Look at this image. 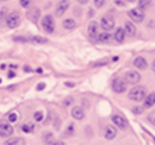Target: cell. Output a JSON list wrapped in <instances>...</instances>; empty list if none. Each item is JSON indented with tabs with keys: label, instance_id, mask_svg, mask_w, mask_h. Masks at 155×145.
Returning a JSON list of instances; mask_svg holds the SVG:
<instances>
[{
	"label": "cell",
	"instance_id": "obj_1",
	"mask_svg": "<svg viewBox=\"0 0 155 145\" xmlns=\"http://www.w3.org/2000/svg\"><path fill=\"white\" fill-rule=\"evenodd\" d=\"M130 100L135 101V102H140L146 98V89L142 86H138V87H134L133 89L130 91L129 93Z\"/></svg>",
	"mask_w": 155,
	"mask_h": 145
},
{
	"label": "cell",
	"instance_id": "obj_2",
	"mask_svg": "<svg viewBox=\"0 0 155 145\" xmlns=\"http://www.w3.org/2000/svg\"><path fill=\"white\" fill-rule=\"evenodd\" d=\"M41 26H43V29L46 33H48V34L53 33L54 28H55L53 17L51 15H46L41 20Z\"/></svg>",
	"mask_w": 155,
	"mask_h": 145
},
{
	"label": "cell",
	"instance_id": "obj_3",
	"mask_svg": "<svg viewBox=\"0 0 155 145\" xmlns=\"http://www.w3.org/2000/svg\"><path fill=\"white\" fill-rule=\"evenodd\" d=\"M5 22H7V26L9 27L10 29H15L19 26L20 24V17L19 14L17 12H12L8 15L7 19H5Z\"/></svg>",
	"mask_w": 155,
	"mask_h": 145
},
{
	"label": "cell",
	"instance_id": "obj_4",
	"mask_svg": "<svg viewBox=\"0 0 155 145\" xmlns=\"http://www.w3.org/2000/svg\"><path fill=\"white\" fill-rule=\"evenodd\" d=\"M124 79L127 81V84H137L140 81V74L136 71H127L124 74Z\"/></svg>",
	"mask_w": 155,
	"mask_h": 145
},
{
	"label": "cell",
	"instance_id": "obj_5",
	"mask_svg": "<svg viewBox=\"0 0 155 145\" xmlns=\"http://www.w3.org/2000/svg\"><path fill=\"white\" fill-rule=\"evenodd\" d=\"M129 16L131 17V19L135 22H141L144 18V14L142 12L141 9L137 8V9H133L129 12Z\"/></svg>",
	"mask_w": 155,
	"mask_h": 145
},
{
	"label": "cell",
	"instance_id": "obj_6",
	"mask_svg": "<svg viewBox=\"0 0 155 145\" xmlns=\"http://www.w3.org/2000/svg\"><path fill=\"white\" fill-rule=\"evenodd\" d=\"M112 88L116 93H122V92H124L125 89H127V85H125V83L122 79L117 77V79H115L114 81H113Z\"/></svg>",
	"mask_w": 155,
	"mask_h": 145
},
{
	"label": "cell",
	"instance_id": "obj_7",
	"mask_svg": "<svg viewBox=\"0 0 155 145\" xmlns=\"http://www.w3.org/2000/svg\"><path fill=\"white\" fill-rule=\"evenodd\" d=\"M14 129L11 126V124L5 123V122H2L0 123V137H3V138H7V137L12 136Z\"/></svg>",
	"mask_w": 155,
	"mask_h": 145
},
{
	"label": "cell",
	"instance_id": "obj_8",
	"mask_svg": "<svg viewBox=\"0 0 155 145\" xmlns=\"http://www.w3.org/2000/svg\"><path fill=\"white\" fill-rule=\"evenodd\" d=\"M69 7V1L68 0H61L60 2L58 3L55 9V14L58 17H61V16L64 15V13L66 12V10L68 9Z\"/></svg>",
	"mask_w": 155,
	"mask_h": 145
},
{
	"label": "cell",
	"instance_id": "obj_9",
	"mask_svg": "<svg viewBox=\"0 0 155 145\" xmlns=\"http://www.w3.org/2000/svg\"><path fill=\"white\" fill-rule=\"evenodd\" d=\"M115 27V21L113 18L108 17V16H105L101 19V28L105 31H110L113 30Z\"/></svg>",
	"mask_w": 155,
	"mask_h": 145
},
{
	"label": "cell",
	"instance_id": "obj_10",
	"mask_svg": "<svg viewBox=\"0 0 155 145\" xmlns=\"http://www.w3.org/2000/svg\"><path fill=\"white\" fill-rule=\"evenodd\" d=\"M113 122H114L115 124H116V126H118L119 128H121V129H125V128L127 127V120L124 119L123 117H121V115H114V117L112 118Z\"/></svg>",
	"mask_w": 155,
	"mask_h": 145
},
{
	"label": "cell",
	"instance_id": "obj_11",
	"mask_svg": "<svg viewBox=\"0 0 155 145\" xmlns=\"http://www.w3.org/2000/svg\"><path fill=\"white\" fill-rule=\"evenodd\" d=\"M134 66L139 69V70H144V69L148 67V63H147V60H144L143 57L138 56V57H136L135 60H134Z\"/></svg>",
	"mask_w": 155,
	"mask_h": 145
},
{
	"label": "cell",
	"instance_id": "obj_12",
	"mask_svg": "<svg viewBox=\"0 0 155 145\" xmlns=\"http://www.w3.org/2000/svg\"><path fill=\"white\" fill-rule=\"evenodd\" d=\"M117 134V129L114 126H107L105 128V131H104V136L107 140H113V139L116 137Z\"/></svg>",
	"mask_w": 155,
	"mask_h": 145
},
{
	"label": "cell",
	"instance_id": "obj_13",
	"mask_svg": "<svg viewBox=\"0 0 155 145\" xmlns=\"http://www.w3.org/2000/svg\"><path fill=\"white\" fill-rule=\"evenodd\" d=\"M87 32H88V35L91 37V38H96V36H97V33H98V24H97V21H91V24H89V26H88V30H87Z\"/></svg>",
	"mask_w": 155,
	"mask_h": 145
},
{
	"label": "cell",
	"instance_id": "obj_14",
	"mask_svg": "<svg viewBox=\"0 0 155 145\" xmlns=\"http://www.w3.org/2000/svg\"><path fill=\"white\" fill-rule=\"evenodd\" d=\"M124 33L127 35V36H134L136 34V28L132 22L127 21L125 22V27H124Z\"/></svg>",
	"mask_w": 155,
	"mask_h": 145
},
{
	"label": "cell",
	"instance_id": "obj_15",
	"mask_svg": "<svg viewBox=\"0 0 155 145\" xmlns=\"http://www.w3.org/2000/svg\"><path fill=\"white\" fill-rule=\"evenodd\" d=\"M71 115H72L73 119L75 120H82L84 118V111L81 107H74L71 111Z\"/></svg>",
	"mask_w": 155,
	"mask_h": 145
},
{
	"label": "cell",
	"instance_id": "obj_16",
	"mask_svg": "<svg viewBox=\"0 0 155 145\" xmlns=\"http://www.w3.org/2000/svg\"><path fill=\"white\" fill-rule=\"evenodd\" d=\"M124 36H125V33H124V30L121 28H118L115 32V35H114V38L116 39V41L118 43H122L124 40Z\"/></svg>",
	"mask_w": 155,
	"mask_h": 145
},
{
	"label": "cell",
	"instance_id": "obj_17",
	"mask_svg": "<svg viewBox=\"0 0 155 145\" xmlns=\"http://www.w3.org/2000/svg\"><path fill=\"white\" fill-rule=\"evenodd\" d=\"M154 104H155V93L154 92H152V93L149 94V95L147 96L146 101H144L143 106L146 107V108H150V107H152Z\"/></svg>",
	"mask_w": 155,
	"mask_h": 145
},
{
	"label": "cell",
	"instance_id": "obj_18",
	"mask_svg": "<svg viewBox=\"0 0 155 145\" xmlns=\"http://www.w3.org/2000/svg\"><path fill=\"white\" fill-rule=\"evenodd\" d=\"M63 26H64V28L67 29V30H72V29L75 28V22H74V20H72V19H66L63 22Z\"/></svg>",
	"mask_w": 155,
	"mask_h": 145
},
{
	"label": "cell",
	"instance_id": "obj_19",
	"mask_svg": "<svg viewBox=\"0 0 155 145\" xmlns=\"http://www.w3.org/2000/svg\"><path fill=\"white\" fill-rule=\"evenodd\" d=\"M112 38H113L112 35L108 34V33H101L99 35V40L101 43H110L112 40Z\"/></svg>",
	"mask_w": 155,
	"mask_h": 145
},
{
	"label": "cell",
	"instance_id": "obj_20",
	"mask_svg": "<svg viewBox=\"0 0 155 145\" xmlns=\"http://www.w3.org/2000/svg\"><path fill=\"white\" fill-rule=\"evenodd\" d=\"M151 2H152L151 0H139L138 1V8L141 10H146L151 5Z\"/></svg>",
	"mask_w": 155,
	"mask_h": 145
},
{
	"label": "cell",
	"instance_id": "obj_21",
	"mask_svg": "<svg viewBox=\"0 0 155 145\" xmlns=\"http://www.w3.org/2000/svg\"><path fill=\"white\" fill-rule=\"evenodd\" d=\"M31 41H32L33 44H46L47 43V39L41 36H34V37H32Z\"/></svg>",
	"mask_w": 155,
	"mask_h": 145
},
{
	"label": "cell",
	"instance_id": "obj_22",
	"mask_svg": "<svg viewBox=\"0 0 155 145\" xmlns=\"http://www.w3.org/2000/svg\"><path fill=\"white\" fill-rule=\"evenodd\" d=\"M5 144H24V142L21 141V139L14 138V139H11L10 141H7Z\"/></svg>",
	"mask_w": 155,
	"mask_h": 145
},
{
	"label": "cell",
	"instance_id": "obj_23",
	"mask_svg": "<svg viewBox=\"0 0 155 145\" xmlns=\"http://www.w3.org/2000/svg\"><path fill=\"white\" fill-rule=\"evenodd\" d=\"M19 2H20V5H21L22 8L28 9L31 5V0H19Z\"/></svg>",
	"mask_w": 155,
	"mask_h": 145
},
{
	"label": "cell",
	"instance_id": "obj_24",
	"mask_svg": "<svg viewBox=\"0 0 155 145\" xmlns=\"http://www.w3.org/2000/svg\"><path fill=\"white\" fill-rule=\"evenodd\" d=\"M32 129H33V125H29V124H26V125L22 126V130H24L25 132H30Z\"/></svg>",
	"mask_w": 155,
	"mask_h": 145
},
{
	"label": "cell",
	"instance_id": "obj_25",
	"mask_svg": "<svg viewBox=\"0 0 155 145\" xmlns=\"http://www.w3.org/2000/svg\"><path fill=\"white\" fill-rule=\"evenodd\" d=\"M142 111H143V108H141V107H139V106H136L133 108V112L135 113V114H140Z\"/></svg>",
	"mask_w": 155,
	"mask_h": 145
},
{
	"label": "cell",
	"instance_id": "obj_26",
	"mask_svg": "<svg viewBox=\"0 0 155 145\" xmlns=\"http://www.w3.org/2000/svg\"><path fill=\"white\" fill-rule=\"evenodd\" d=\"M94 2H95L96 7L101 8L104 5V2H105V0H94Z\"/></svg>",
	"mask_w": 155,
	"mask_h": 145
},
{
	"label": "cell",
	"instance_id": "obj_27",
	"mask_svg": "<svg viewBox=\"0 0 155 145\" xmlns=\"http://www.w3.org/2000/svg\"><path fill=\"white\" fill-rule=\"evenodd\" d=\"M16 120H17V115H16V113H11V114L9 115V121L11 122V123H14Z\"/></svg>",
	"mask_w": 155,
	"mask_h": 145
},
{
	"label": "cell",
	"instance_id": "obj_28",
	"mask_svg": "<svg viewBox=\"0 0 155 145\" xmlns=\"http://www.w3.org/2000/svg\"><path fill=\"white\" fill-rule=\"evenodd\" d=\"M34 118L36 121H41V120H43V114H41V112H36L34 114Z\"/></svg>",
	"mask_w": 155,
	"mask_h": 145
},
{
	"label": "cell",
	"instance_id": "obj_29",
	"mask_svg": "<svg viewBox=\"0 0 155 145\" xmlns=\"http://www.w3.org/2000/svg\"><path fill=\"white\" fill-rule=\"evenodd\" d=\"M46 88V85H45V83H39L38 85H37V87H36V89L38 90V91H41L43 89H45Z\"/></svg>",
	"mask_w": 155,
	"mask_h": 145
},
{
	"label": "cell",
	"instance_id": "obj_30",
	"mask_svg": "<svg viewBox=\"0 0 155 145\" xmlns=\"http://www.w3.org/2000/svg\"><path fill=\"white\" fill-rule=\"evenodd\" d=\"M71 103H72V98H67V100L64 101V106L67 107L69 104H71Z\"/></svg>",
	"mask_w": 155,
	"mask_h": 145
},
{
	"label": "cell",
	"instance_id": "obj_31",
	"mask_svg": "<svg viewBox=\"0 0 155 145\" xmlns=\"http://www.w3.org/2000/svg\"><path fill=\"white\" fill-rule=\"evenodd\" d=\"M149 121L151 122V124H154L155 121H154V112H152L150 114V117H149Z\"/></svg>",
	"mask_w": 155,
	"mask_h": 145
},
{
	"label": "cell",
	"instance_id": "obj_32",
	"mask_svg": "<svg viewBox=\"0 0 155 145\" xmlns=\"http://www.w3.org/2000/svg\"><path fill=\"white\" fill-rule=\"evenodd\" d=\"M78 1H79L81 5H86V3L88 2V0H78Z\"/></svg>",
	"mask_w": 155,
	"mask_h": 145
},
{
	"label": "cell",
	"instance_id": "obj_33",
	"mask_svg": "<svg viewBox=\"0 0 155 145\" xmlns=\"http://www.w3.org/2000/svg\"><path fill=\"white\" fill-rule=\"evenodd\" d=\"M115 2H116L118 5H123V2H122V1H120V0H116Z\"/></svg>",
	"mask_w": 155,
	"mask_h": 145
},
{
	"label": "cell",
	"instance_id": "obj_34",
	"mask_svg": "<svg viewBox=\"0 0 155 145\" xmlns=\"http://www.w3.org/2000/svg\"><path fill=\"white\" fill-rule=\"evenodd\" d=\"M25 71H29V72H30V71H31L30 67H27V66H25Z\"/></svg>",
	"mask_w": 155,
	"mask_h": 145
},
{
	"label": "cell",
	"instance_id": "obj_35",
	"mask_svg": "<svg viewBox=\"0 0 155 145\" xmlns=\"http://www.w3.org/2000/svg\"><path fill=\"white\" fill-rule=\"evenodd\" d=\"M14 76H15L14 73H9V77H14Z\"/></svg>",
	"mask_w": 155,
	"mask_h": 145
},
{
	"label": "cell",
	"instance_id": "obj_36",
	"mask_svg": "<svg viewBox=\"0 0 155 145\" xmlns=\"http://www.w3.org/2000/svg\"><path fill=\"white\" fill-rule=\"evenodd\" d=\"M66 86H70V87H73V84H70V83H66Z\"/></svg>",
	"mask_w": 155,
	"mask_h": 145
},
{
	"label": "cell",
	"instance_id": "obj_37",
	"mask_svg": "<svg viewBox=\"0 0 155 145\" xmlns=\"http://www.w3.org/2000/svg\"><path fill=\"white\" fill-rule=\"evenodd\" d=\"M15 87H16V86H10V87H9V89H10V90H14L13 88H15Z\"/></svg>",
	"mask_w": 155,
	"mask_h": 145
},
{
	"label": "cell",
	"instance_id": "obj_38",
	"mask_svg": "<svg viewBox=\"0 0 155 145\" xmlns=\"http://www.w3.org/2000/svg\"><path fill=\"white\" fill-rule=\"evenodd\" d=\"M37 71H38V73H41V68L37 69Z\"/></svg>",
	"mask_w": 155,
	"mask_h": 145
},
{
	"label": "cell",
	"instance_id": "obj_39",
	"mask_svg": "<svg viewBox=\"0 0 155 145\" xmlns=\"http://www.w3.org/2000/svg\"><path fill=\"white\" fill-rule=\"evenodd\" d=\"M127 1H130V2H133V1H135V0H127Z\"/></svg>",
	"mask_w": 155,
	"mask_h": 145
},
{
	"label": "cell",
	"instance_id": "obj_40",
	"mask_svg": "<svg viewBox=\"0 0 155 145\" xmlns=\"http://www.w3.org/2000/svg\"><path fill=\"white\" fill-rule=\"evenodd\" d=\"M0 1H7V0H0Z\"/></svg>",
	"mask_w": 155,
	"mask_h": 145
},
{
	"label": "cell",
	"instance_id": "obj_41",
	"mask_svg": "<svg viewBox=\"0 0 155 145\" xmlns=\"http://www.w3.org/2000/svg\"><path fill=\"white\" fill-rule=\"evenodd\" d=\"M0 83H1V79H0Z\"/></svg>",
	"mask_w": 155,
	"mask_h": 145
}]
</instances>
